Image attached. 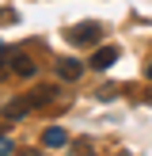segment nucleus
Returning <instances> with one entry per match:
<instances>
[{
  "mask_svg": "<svg viewBox=\"0 0 152 156\" xmlns=\"http://www.w3.org/2000/svg\"><path fill=\"white\" fill-rule=\"evenodd\" d=\"M68 42L72 46H95L99 42V23H80V27L68 30Z\"/></svg>",
  "mask_w": 152,
  "mask_h": 156,
  "instance_id": "f257e3e1",
  "label": "nucleus"
},
{
  "mask_svg": "<svg viewBox=\"0 0 152 156\" xmlns=\"http://www.w3.org/2000/svg\"><path fill=\"white\" fill-rule=\"evenodd\" d=\"M114 61H118V46H99L91 57V69H110Z\"/></svg>",
  "mask_w": 152,
  "mask_h": 156,
  "instance_id": "f03ea898",
  "label": "nucleus"
},
{
  "mask_svg": "<svg viewBox=\"0 0 152 156\" xmlns=\"http://www.w3.org/2000/svg\"><path fill=\"white\" fill-rule=\"evenodd\" d=\"M80 73H84L80 61H68V57L57 61V76H61V80H80Z\"/></svg>",
  "mask_w": 152,
  "mask_h": 156,
  "instance_id": "7ed1b4c3",
  "label": "nucleus"
},
{
  "mask_svg": "<svg viewBox=\"0 0 152 156\" xmlns=\"http://www.w3.org/2000/svg\"><path fill=\"white\" fill-rule=\"evenodd\" d=\"M42 141H46V149H65V145H68V133H65L61 126H50Z\"/></svg>",
  "mask_w": 152,
  "mask_h": 156,
  "instance_id": "20e7f679",
  "label": "nucleus"
},
{
  "mask_svg": "<svg viewBox=\"0 0 152 156\" xmlns=\"http://www.w3.org/2000/svg\"><path fill=\"white\" fill-rule=\"evenodd\" d=\"M15 69H19V76H34V65L27 57H15Z\"/></svg>",
  "mask_w": 152,
  "mask_h": 156,
  "instance_id": "39448f33",
  "label": "nucleus"
},
{
  "mask_svg": "<svg viewBox=\"0 0 152 156\" xmlns=\"http://www.w3.org/2000/svg\"><path fill=\"white\" fill-rule=\"evenodd\" d=\"M4 152H12V137H0V156Z\"/></svg>",
  "mask_w": 152,
  "mask_h": 156,
  "instance_id": "423d86ee",
  "label": "nucleus"
},
{
  "mask_svg": "<svg viewBox=\"0 0 152 156\" xmlns=\"http://www.w3.org/2000/svg\"><path fill=\"white\" fill-rule=\"evenodd\" d=\"M144 76H148V80H152V61H148V69H144Z\"/></svg>",
  "mask_w": 152,
  "mask_h": 156,
  "instance_id": "0eeeda50",
  "label": "nucleus"
},
{
  "mask_svg": "<svg viewBox=\"0 0 152 156\" xmlns=\"http://www.w3.org/2000/svg\"><path fill=\"white\" fill-rule=\"evenodd\" d=\"M0 57H4V46H0Z\"/></svg>",
  "mask_w": 152,
  "mask_h": 156,
  "instance_id": "6e6552de",
  "label": "nucleus"
}]
</instances>
